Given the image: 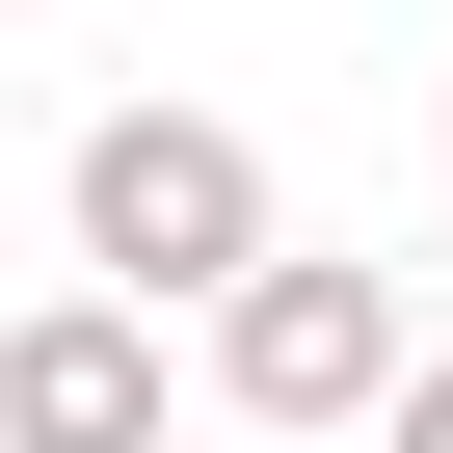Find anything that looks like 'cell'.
Wrapping results in <instances>:
<instances>
[{
	"instance_id": "1",
	"label": "cell",
	"mask_w": 453,
	"mask_h": 453,
	"mask_svg": "<svg viewBox=\"0 0 453 453\" xmlns=\"http://www.w3.org/2000/svg\"><path fill=\"white\" fill-rule=\"evenodd\" d=\"M81 267L160 320V294H241V267H294V213H267V134L241 107H107L81 134Z\"/></svg>"
},
{
	"instance_id": "2",
	"label": "cell",
	"mask_w": 453,
	"mask_h": 453,
	"mask_svg": "<svg viewBox=\"0 0 453 453\" xmlns=\"http://www.w3.org/2000/svg\"><path fill=\"white\" fill-rule=\"evenodd\" d=\"M426 347H400V267H347V241H294V267H241L213 294V400L241 426H373Z\"/></svg>"
},
{
	"instance_id": "3",
	"label": "cell",
	"mask_w": 453,
	"mask_h": 453,
	"mask_svg": "<svg viewBox=\"0 0 453 453\" xmlns=\"http://www.w3.org/2000/svg\"><path fill=\"white\" fill-rule=\"evenodd\" d=\"M0 453H160V320H134V294L0 320Z\"/></svg>"
},
{
	"instance_id": "4",
	"label": "cell",
	"mask_w": 453,
	"mask_h": 453,
	"mask_svg": "<svg viewBox=\"0 0 453 453\" xmlns=\"http://www.w3.org/2000/svg\"><path fill=\"white\" fill-rule=\"evenodd\" d=\"M373 453H453V347H426V373H400V400H373Z\"/></svg>"
}]
</instances>
